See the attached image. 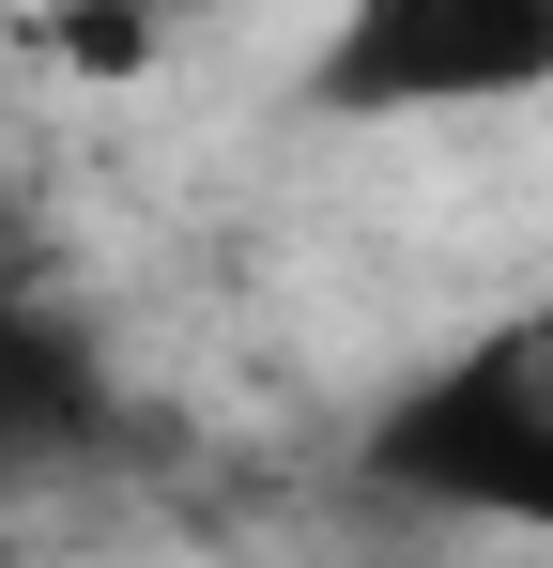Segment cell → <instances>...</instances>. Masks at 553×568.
<instances>
[{
  "mask_svg": "<svg viewBox=\"0 0 553 568\" xmlns=\"http://www.w3.org/2000/svg\"><path fill=\"white\" fill-rule=\"evenodd\" d=\"M369 491L384 507H431V523H507L553 538V292L446 338L431 369L369 415Z\"/></svg>",
  "mask_w": 553,
  "mask_h": 568,
  "instance_id": "6da1fadb",
  "label": "cell"
},
{
  "mask_svg": "<svg viewBox=\"0 0 553 568\" xmlns=\"http://www.w3.org/2000/svg\"><path fill=\"white\" fill-rule=\"evenodd\" d=\"M323 123H476L553 93V0H339L292 62Z\"/></svg>",
  "mask_w": 553,
  "mask_h": 568,
  "instance_id": "7a4b0ae2",
  "label": "cell"
},
{
  "mask_svg": "<svg viewBox=\"0 0 553 568\" xmlns=\"http://www.w3.org/2000/svg\"><path fill=\"white\" fill-rule=\"evenodd\" d=\"M92 446V369L47 307H0V476L31 462H78Z\"/></svg>",
  "mask_w": 553,
  "mask_h": 568,
  "instance_id": "3957f363",
  "label": "cell"
},
{
  "mask_svg": "<svg viewBox=\"0 0 553 568\" xmlns=\"http://www.w3.org/2000/svg\"><path fill=\"white\" fill-rule=\"evenodd\" d=\"M31 47H47V62H78V78H123V62H154L170 31H154V16H47Z\"/></svg>",
  "mask_w": 553,
  "mask_h": 568,
  "instance_id": "277c9868",
  "label": "cell"
},
{
  "mask_svg": "<svg viewBox=\"0 0 553 568\" xmlns=\"http://www.w3.org/2000/svg\"><path fill=\"white\" fill-rule=\"evenodd\" d=\"M0 568H16V554H0Z\"/></svg>",
  "mask_w": 553,
  "mask_h": 568,
  "instance_id": "5b68a950",
  "label": "cell"
}]
</instances>
